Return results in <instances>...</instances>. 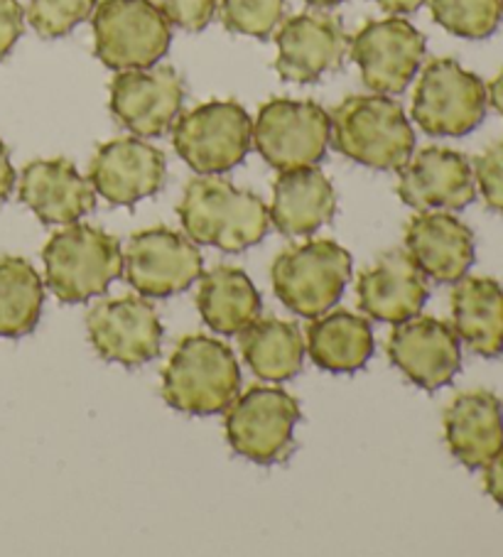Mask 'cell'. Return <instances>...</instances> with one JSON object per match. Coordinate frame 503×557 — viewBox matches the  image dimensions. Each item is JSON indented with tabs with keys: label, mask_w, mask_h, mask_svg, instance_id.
<instances>
[{
	"label": "cell",
	"mask_w": 503,
	"mask_h": 557,
	"mask_svg": "<svg viewBox=\"0 0 503 557\" xmlns=\"http://www.w3.org/2000/svg\"><path fill=\"white\" fill-rule=\"evenodd\" d=\"M177 214L195 244L241 253L263 242L270 226L266 201L217 175L187 182Z\"/></svg>",
	"instance_id": "1"
},
{
	"label": "cell",
	"mask_w": 503,
	"mask_h": 557,
	"mask_svg": "<svg viewBox=\"0 0 503 557\" xmlns=\"http://www.w3.org/2000/svg\"><path fill=\"white\" fill-rule=\"evenodd\" d=\"M332 146L371 170H401L413 158L415 131L403 106L385 94H359L332 111Z\"/></svg>",
	"instance_id": "2"
},
{
	"label": "cell",
	"mask_w": 503,
	"mask_h": 557,
	"mask_svg": "<svg viewBox=\"0 0 503 557\" xmlns=\"http://www.w3.org/2000/svg\"><path fill=\"white\" fill-rule=\"evenodd\" d=\"M241 369L231 347L207 334H189L162 371V398L189 416H214L236 400Z\"/></svg>",
	"instance_id": "3"
},
{
	"label": "cell",
	"mask_w": 503,
	"mask_h": 557,
	"mask_svg": "<svg viewBox=\"0 0 503 557\" xmlns=\"http://www.w3.org/2000/svg\"><path fill=\"white\" fill-rule=\"evenodd\" d=\"M45 281L64 305L103 295L123 273L121 242L89 224H70L42 248Z\"/></svg>",
	"instance_id": "4"
},
{
	"label": "cell",
	"mask_w": 503,
	"mask_h": 557,
	"mask_svg": "<svg viewBox=\"0 0 503 557\" xmlns=\"http://www.w3.org/2000/svg\"><path fill=\"white\" fill-rule=\"evenodd\" d=\"M349 277L352 256L332 238H315L285 248L270 268L278 300L305 320H315L332 310L344 295Z\"/></svg>",
	"instance_id": "5"
},
{
	"label": "cell",
	"mask_w": 503,
	"mask_h": 557,
	"mask_svg": "<svg viewBox=\"0 0 503 557\" xmlns=\"http://www.w3.org/2000/svg\"><path fill=\"white\" fill-rule=\"evenodd\" d=\"M91 27L96 57L113 72L148 70L172 45V23L152 0H101Z\"/></svg>",
	"instance_id": "6"
},
{
	"label": "cell",
	"mask_w": 503,
	"mask_h": 557,
	"mask_svg": "<svg viewBox=\"0 0 503 557\" xmlns=\"http://www.w3.org/2000/svg\"><path fill=\"white\" fill-rule=\"evenodd\" d=\"M487 84L452 57L428 62L413 96V119L434 138H462L487 116Z\"/></svg>",
	"instance_id": "7"
},
{
	"label": "cell",
	"mask_w": 503,
	"mask_h": 557,
	"mask_svg": "<svg viewBox=\"0 0 503 557\" xmlns=\"http://www.w3.org/2000/svg\"><path fill=\"white\" fill-rule=\"evenodd\" d=\"M172 143L199 175H224L250 152L254 121L238 101H207L177 116Z\"/></svg>",
	"instance_id": "8"
},
{
	"label": "cell",
	"mask_w": 503,
	"mask_h": 557,
	"mask_svg": "<svg viewBox=\"0 0 503 557\" xmlns=\"http://www.w3.org/2000/svg\"><path fill=\"white\" fill-rule=\"evenodd\" d=\"M299 400L275 386H250L226 408V440L236 455L256 465H278L293 453Z\"/></svg>",
	"instance_id": "9"
},
{
	"label": "cell",
	"mask_w": 503,
	"mask_h": 557,
	"mask_svg": "<svg viewBox=\"0 0 503 557\" xmlns=\"http://www.w3.org/2000/svg\"><path fill=\"white\" fill-rule=\"evenodd\" d=\"M332 119L315 101L270 99L254 121V146L278 172L312 168L327 156Z\"/></svg>",
	"instance_id": "10"
},
{
	"label": "cell",
	"mask_w": 503,
	"mask_h": 557,
	"mask_svg": "<svg viewBox=\"0 0 503 557\" xmlns=\"http://www.w3.org/2000/svg\"><path fill=\"white\" fill-rule=\"evenodd\" d=\"M205 258L180 232L152 226L135 232L125 248L123 273L133 290L145 297H170L185 293L201 277Z\"/></svg>",
	"instance_id": "11"
},
{
	"label": "cell",
	"mask_w": 503,
	"mask_h": 557,
	"mask_svg": "<svg viewBox=\"0 0 503 557\" xmlns=\"http://www.w3.org/2000/svg\"><path fill=\"white\" fill-rule=\"evenodd\" d=\"M425 50L422 33L403 17H383L366 23L352 37V60L359 64L361 79L376 94L395 96L408 89L418 74Z\"/></svg>",
	"instance_id": "12"
},
{
	"label": "cell",
	"mask_w": 503,
	"mask_h": 557,
	"mask_svg": "<svg viewBox=\"0 0 503 557\" xmlns=\"http://www.w3.org/2000/svg\"><path fill=\"white\" fill-rule=\"evenodd\" d=\"M109 91L113 119L138 138H158L168 133L185 103V82L175 66L168 64L119 72Z\"/></svg>",
	"instance_id": "13"
},
{
	"label": "cell",
	"mask_w": 503,
	"mask_h": 557,
	"mask_svg": "<svg viewBox=\"0 0 503 557\" xmlns=\"http://www.w3.org/2000/svg\"><path fill=\"white\" fill-rule=\"evenodd\" d=\"M86 332L103 361L143 367L160 354L162 322L155 307L135 295L99 302L86 314Z\"/></svg>",
	"instance_id": "14"
},
{
	"label": "cell",
	"mask_w": 503,
	"mask_h": 557,
	"mask_svg": "<svg viewBox=\"0 0 503 557\" xmlns=\"http://www.w3.org/2000/svg\"><path fill=\"white\" fill-rule=\"evenodd\" d=\"M280 79L312 84L324 74L340 72L349 40L342 23L327 13H299L287 17L275 35Z\"/></svg>",
	"instance_id": "15"
},
{
	"label": "cell",
	"mask_w": 503,
	"mask_h": 557,
	"mask_svg": "<svg viewBox=\"0 0 503 557\" xmlns=\"http://www.w3.org/2000/svg\"><path fill=\"white\" fill-rule=\"evenodd\" d=\"M389 359L415 386L438 391L447 386L462 367L459 337L438 317H413L391 332Z\"/></svg>",
	"instance_id": "16"
},
{
	"label": "cell",
	"mask_w": 503,
	"mask_h": 557,
	"mask_svg": "<svg viewBox=\"0 0 503 557\" xmlns=\"http://www.w3.org/2000/svg\"><path fill=\"white\" fill-rule=\"evenodd\" d=\"M168 177L164 152L140 138H113L96 150L89 168L94 191L113 207H133L158 195Z\"/></svg>",
	"instance_id": "17"
},
{
	"label": "cell",
	"mask_w": 503,
	"mask_h": 557,
	"mask_svg": "<svg viewBox=\"0 0 503 557\" xmlns=\"http://www.w3.org/2000/svg\"><path fill=\"white\" fill-rule=\"evenodd\" d=\"M398 172V197L418 211H459L477 199L471 162L457 150L425 148Z\"/></svg>",
	"instance_id": "18"
},
{
	"label": "cell",
	"mask_w": 503,
	"mask_h": 557,
	"mask_svg": "<svg viewBox=\"0 0 503 557\" xmlns=\"http://www.w3.org/2000/svg\"><path fill=\"white\" fill-rule=\"evenodd\" d=\"M405 251L434 283H457L477 258L471 228L447 211H418L405 226Z\"/></svg>",
	"instance_id": "19"
},
{
	"label": "cell",
	"mask_w": 503,
	"mask_h": 557,
	"mask_svg": "<svg viewBox=\"0 0 503 557\" xmlns=\"http://www.w3.org/2000/svg\"><path fill=\"white\" fill-rule=\"evenodd\" d=\"M21 201L47 226H70L96 207V191L72 160H35L21 172Z\"/></svg>",
	"instance_id": "20"
},
{
	"label": "cell",
	"mask_w": 503,
	"mask_h": 557,
	"mask_svg": "<svg viewBox=\"0 0 503 557\" xmlns=\"http://www.w3.org/2000/svg\"><path fill=\"white\" fill-rule=\"evenodd\" d=\"M356 293L359 307L376 322L401 324L422 312L430 287L408 251H389L361 273Z\"/></svg>",
	"instance_id": "21"
},
{
	"label": "cell",
	"mask_w": 503,
	"mask_h": 557,
	"mask_svg": "<svg viewBox=\"0 0 503 557\" xmlns=\"http://www.w3.org/2000/svg\"><path fill=\"white\" fill-rule=\"evenodd\" d=\"M442 420L450 453L467 469H483L503 447V403L496 393H459Z\"/></svg>",
	"instance_id": "22"
},
{
	"label": "cell",
	"mask_w": 503,
	"mask_h": 557,
	"mask_svg": "<svg viewBox=\"0 0 503 557\" xmlns=\"http://www.w3.org/2000/svg\"><path fill=\"white\" fill-rule=\"evenodd\" d=\"M336 191L322 170L297 168L280 172L273 182L270 221L285 236H309L334 219Z\"/></svg>",
	"instance_id": "23"
},
{
	"label": "cell",
	"mask_w": 503,
	"mask_h": 557,
	"mask_svg": "<svg viewBox=\"0 0 503 557\" xmlns=\"http://www.w3.org/2000/svg\"><path fill=\"white\" fill-rule=\"evenodd\" d=\"M452 330L483 359L503 354V287L491 277H462L452 290Z\"/></svg>",
	"instance_id": "24"
},
{
	"label": "cell",
	"mask_w": 503,
	"mask_h": 557,
	"mask_svg": "<svg viewBox=\"0 0 503 557\" xmlns=\"http://www.w3.org/2000/svg\"><path fill=\"white\" fill-rule=\"evenodd\" d=\"M305 351L322 371L354 373L373 357V326L349 310L324 312L309 322Z\"/></svg>",
	"instance_id": "25"
},
{
	"label": "cell",
	"mask_w": 503,
	"mask_h": 557,
	"mask_svg": "<svg viewBox=\"0 0 503 557\" xmlns=\"http://www.w3.org/2000/svg\"><path fill=\"white\" fill-rule=\"evenodd\" d=\"M197 307L201 320L219 334H238L260 317V295L241 268L219 265L201 275Z\"/></svg>",
	"instance_id": "26"
},
{
	"label": "cell",
	"mask_w": 503,
	"mask_h": 557,
	"mask_svg": "<svg viewBox=\"0 0 503 557\" xmlns=\"http://www.w3.org/2000/svg\"><path fill=\"white\" fill-rule=\"evenodd\" d=\"M238 347L258 379L283 383L295 379L305 361V342L295 322L266 317L238 332Z\"/></svg>",
	"instance_id": "27"
},
{
	"label": "cell",
	"mask_w": 503,
	"mask_h": 557,
	"mask_svg": "<svg viewBox=\"0 0 503 557\" xmlns=\"http://www.w3.org/2000/svg\"><path fill=\"white\" fill-rule=\"evenodd\" d=\"M45 285L30 261L0 256V337L17 339L40 322Z\"/></svg>",
	"instance_id": "28"
},
{
	"label": "cell",
	"mask_w": 503,
	"mask_h": 557,
	"mask_svg": "<svg viewBox=\"0 0 503 557\" xmlns=\"http://www.w3.org/2000/svg\"><path fill=\"white\" fill-rule=\"evenodd\" d=\"M434 23L464 40H487L501 25V0H430Z\"/></svg>",
	"instance_id": "29"
},
{
	"label": "cell",
	"mask_w": 503,
	"mask_h": 557,
	"mask_svg": "<svg viewBox=\"0 0 503 557\" xmlns=\"http://www.w3.org/2000/svg\"><path fill=\"white\" fill-rule=\"evenodd\" d=\"M285 0H221V21L236 35L268 40L283 21Z\"/></svg>",
	"instance_id": "30"
},
{
	"label": "cell",
	"mask_w": 503,
	"mask_h": 557,
	"mask_svg": "<svg viewBox=\"0 0 503 557\" xmlns=\"http://www.w3.org/2000/svg\"><path fill=\"white\" fill-rule=\"evenodd\" d=\"M96 0H30L27 21L47 40L70 35L76 25L94 13Z\"/></svg>",
	"instance_id": "31"
},
{
	"label": "cell",
	"mask_w": 503,
	"mask_h": 557,
	"mask_svg": "<svg viewBox=\"0 0 503 557\" xmlns=\"http://www.w3.org/2000/svg\"><path fill=\"white\" fill-rule=\"evenodd\" d=\"M474 182L491 211L503 214V140H496L474 160Z\"/></svg>",
	"instance_id": "32"
},
{
	"label": "cell",
	"mask_w": 503,
	"mask_h": 557,
	"mask_svg": "<svg viewBox=\"0 0 503 557\" xmlns=\"http://www.w3.org/2000/svg\"><path fill=\"white\" fill-rule=\"evenodd\" d=\"M172 25L187 33H201L217 13L219 0H152Z\"/></svg>",
	"instance_id": "33"
},
{
	"label": "cell",
	"mask_w": 503,
	"mask_h": 557,
	"mask_svg": "<svg viewBox=\"0 0 503 557\" xmlns=\"http://www.w3.org/2000/svg\"><path fill=\"white\" fill-rule=\"evenodd\" d=\"M25 30V11L17 0H0V62L13 52Z\"/></svg>",
	"instance_id": "34"
},
{
	"label": "cell",
	"mask_w": 503,
	"mask_h": 557,
	"mask_svg": "<svg viewBox=\"0 0 503 557\" xmlns=\"http://www.w3.org/2000/svg\"><path fill=\"white\" fill-rule=\"evenodd\" d=\"M483 486H487V494L493 502L503 508V447L499 449V455L483 467Z\"/></svg>",
	"instance_id": "35"
},
{
	"label": "cell",
	"mask_w": 503,
	"mask_h": 557,
	"mask_svg": "<svg viewBox=\"0 0 503 557\" xmlns=\"http://www.w3.org/2000/svg\"><path fill=\"white\" fill-rule=\"evenodd\" d=\"M15 189V168L11 162V152H8L5 143L0 140V201H5Z\"/></svg>",
	"instance_id": "36"
},
{
	"label": "cell",
	"mask_w": 503,
	"mask_h": 557,
	"mask_svg": "<svg viewBox=\"0 0 503 557\" xmlns=\"http://www.w3.org/2000/svg\"><path fill=\"white\" fill-rule=\"evenodd\" d=\"M385 13L391 15H410L415 11H420L425 5V0H376Z\"/></svg>",
	"instance_id": "37"
},
{
	"label": "cell",
	"mask_w": 503,
	"mask_h": 557,
	"mask_svg": "<svg viewBox=\"0 0 503 557\" xmlns=\"http://www.w3.org/2000/svg\"><path fill=\"white\" fill-rule=\"evenodd\" d=\"M487 96H489V103L493 106V109H496V113H501V116H503V72L493 76V82L489 84V89H487Z\"/></svg>",
	"instance_id": "38"
},
{
	"label": "cell",
	"mask_w": 503,
	"mask_h": 557,
	"mask_svg": "<svg viewBox=\"0 0 503 557\" xmlns=\"http://www.w3.org/2000/svg\"><path fill=\"white\" fill-rule=\"evenodd\" d=\"M305 3L315 5V8H332V5H340L344 0H305Z\"/></svg>",
	"instance_id": "39"
},
{
	"label": "cell",
	"mask_w": 503,
	"mask_h": 557,
	"mask_svg": "<svg viewBox=\"0 0 503 557\" xmlns=\"http://www.w3.org/2000/svg\"><path fill=\"white\" fill-rule=\"evenodd\" d=\"M501 11H503V0H501Z\"/></svg>",
	"instance_id": "40"
}]
</instances>
